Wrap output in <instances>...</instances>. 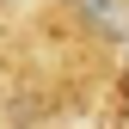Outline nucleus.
Listing matches in <instances>:
<instances>
[{
	"instance_id": "nucleus-1",
	"label": "nucleus",
	"mask_w": 129,
	"mask_h": 129,
	"mask_svg": "<svg viewBox=\"0 0 129 129\" xmlns=\"http://www.w3.org/2000/svg\"><path fill=\"white\" fill-rule=\"evenodd\" d=\"M55 19L86 37L92 49H123L129 43V0H55Z\"/></svg>"
},
{
	"instance_id": "nucleus-2",
	"label": "nucleus",
	"mask_w": 129,
	"mask_h": 129,
	"mask_svg": "<svg viewBox=\"0 0 129 129\" xmlns=\"http://www.w3.org/2000/svg\"><path fill=\"white\" fill-rule=\"evenodd\" d=\"M12 6H19V0H0V19H6V12H12Z\"/></svg>"
}]
</instances>
